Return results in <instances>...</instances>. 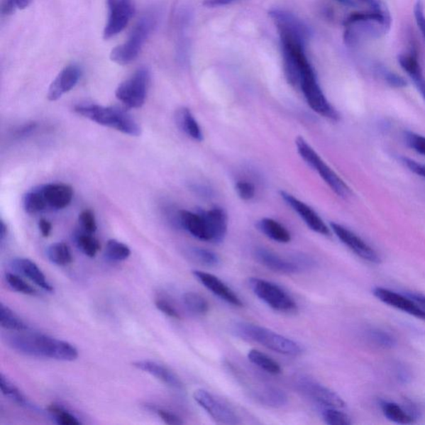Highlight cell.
I'll return each instance as SVG.
<instances>
[{
  "mask_svg": "<svg viewBox=\"0 0 425 425\" xmlns=\"http://www.w3.org/2000/svg\"><path fill=\"white\" fill-rule=\"evenodd\" d=\"M74 111L96 124L110 127L125 135L139 136L141 134L138 121L120 107L82 104L74 106Z\"/></svg>",
  "mask_w": 425,
  "mask_h": 425,
  "instance_id": "3",
  "label": "cell"
},
{
  "mask_svg": "<svg viewBox=\"0 0 425 425\" xmlns=\"http://www.w3.org/2000/svg\"><path fill=\"white\" fill-rule=\"evenodd\" d=\"M35 128H36V123H31V124L24 125L21 127V128H19L18 130H17L16 134L18 136H24L26 135L28 136V135L31 134L33 131L35 130Z\"/></svg>",
  "mask_w": 425,
  "mask_h": 425,
  "instance_id": "55",
  "label": "cell"
},
{
  "mask_svg": "<svg viewBox=\"0 0 425 425\" xmlns=\"http://www.w3.org/2000/svg\"><path fill=\"white\" fill-rule=\"evenodd\" d=\"M257 228L258 231L273 241L280 243H287L291 241L290 232L275 219L263 218L257 222Z\"/></svg>",
  "mask_w": 425,
  "mask_h": 425,
  "instance_id": "25",
  "label": "cell"
},
{
  "mask_svg": "<svg viewBox=\"0 0 425 425\" xmlns=\"http://www.w3.org/2000/svg\"><path fill=\"white\" fill-rule=\"evenodd\" d=\"M155 412L159 415V417L162 419L166 424L180 425L184 424L183 420L180 419L178 415L167 412V410L158 409L155 410Z\"/></svg>",
  "mask_w": 425,
  "mask_h": 425,
  "instance_id": "48",
  "label": "cell"
},
{
  "mask_svg": "<svg viewBox=\"0 0 425 425\" xmlns=\"http://www.w3.org/2000/svg\"><path fill=\"white\" fill-rule=\"evenodd\" d=\"M155 307H158L160 311H162L164 314L172 317V319H180V315L178 311L175 309V307L168 301L163 299L156 300Z\"/></svg>",
  "mask_w": 425,
  "mask_h": 425,
  "instance_id": "47",
  "label": "cell"
},
{
  "mask_svg": "<svg viewBox=\"0 0 425 425\" xmlns=\"http://www.w3.org/2000/svg\"><path fill=\"white\" fill-rule=\"evenodd\" d=\"M369 338L383 348H392L395 345V339L384 331L373 329L368 332Z\"/></svg>",
  "mask_w": 425,
  "mask_h": 425,
  "instance_id": "40",
  "label": "cell"
},
{
  "mask_svg": "<svg viewBox=\"0 0 425 425\" xmlns=\"http://www.w3.org/2000/svg\"><path fill=\"white\" fill-rule=\"evenodd\" d=\"M189 254L194 260L205 266L216 267L221 263L218 254L206 248H189Z\"/></svg>",
  "mask_w": 425,
  "mask_h": 425,
  "instance_id": "36",
  "label": "cell"
},
{
  "mask_svg": "<svg viewBox=\"0 0 425 425\" xmlns=\"http://www.w3.org/2000/svg\"><path fill=\"white\" fill-rule=\"evenodd\" d=\"M184 305L192 314L197 316H204L209 310V302L204 297L197 292H188L183 295Z\"/></svg>",
  "mask_w": 425,
  "mask_h": 425,
  "instance_id": "32",
  "label": "cell"
},
{
  "mask_svg": "<svg viewBox=\"0 0 425 425\" xmlns=\"http://www.w3.org/2000/svg\"><path fill=\"white\" fill-rule=\"evenodd\" d=\"M330 226L331 231L340 239L341 242H343L356 255L370 263H380V257L377 252L373 248H371L368 243H366L363 238L356 236L355 233L334 222L331 223Z\"/></svg>",
  "mask_w": 425,
  "mask_h": 425,
  "instance_id": "13",
  "label": "cell"
},
{
  "mask_svg": "<svg viewBox=\"0 0 425 425\" xmlns=\"http://www.w3.org/2000/svg\"><path fill=\"white\" fill-rule=\"evenodd\" d=\"M6 280L9 286L13 291L23 293V294L26 295L35 296L37 294L35 288L29 285L21 277L16 275V273H7Z\"/></svg>",
  "mask_w": 425,
  "mask_h": 425,
  "instance_id": "39",
  "label": "cell"
},
{
  "mask_svg": "<svg viewBox=\"0 0 425 425\" xmlns=\"http://www.w3.org/2000/svg\"><path fill=\"white\" fill-rule=\"evenodd\" d=\"M281 197L288 206L293 209L299 214V217L304 221L307 227L311 229L312 231L321 234V236H330V229L319 214H317L314 209H311L309 205L301 202L300 199L293 197L289 193L285 192H280Z\"/></svg>",
  "mask_w": 425,
  "mask_h": 425,
  "instance_id": "14",
  "label": "cell"
},
{
  "mask_svg": "<svg viewBox=\"0 0 425 425\" xmlns=\"http://www.w3.org/2000/svg\"><path fill=\"white\" fill-rule=\"evenodd\" d=\"M47 257L53 265L57 266L70 265L73 260L70 248L62 242L51 244L47 248Z\"/></svg>",
  "mask_w": 425,
  "mask_h": 425,
  "instance_id": "28",
  "label": "cell"
},
{
  "mask_svg": "<svg viewBox=\"0 0 425 425\" xmlns=\"http://www.w3.org/2000/svg\"><path fill=\"white\" fill-rule=\"evenodd\" d=\"M32 0H3L1 13L3 16H11L17 9H24L31 6Z\"/></svg>",
  "mask_w": 425,
  "mask_h": 425,
  "instance_id": "45",
  "label": "cell"
},
{
  "mask_svg": "<svg viewBox=\"0 0 425 425\" xmlns=\"http://www.w3.org/2000/svg\"><path fill=\"white\" fill-rule=\"evenodd\" d=\"M0 325L2 329L11 331H28V326L9 307L0 304Z\"/></svg>",
  "mask_w": 425,
  "mask_h": 425,
  "instance_id": "30",
  "label": "cell"
},
{
  "mask_svg": "<svg viewBox=\"0 0 425 425\" xmlns=\"http://www.w3.org/2000/svg\"><path fill=\"white\" fill-rule=\"evenodd\" d=\"M0 388L4 395L13 400L21 407L33 408L28 399L22 394L21 390L14 385L4 374L0 375Z\"/></svg>",
  "mask_w": 425,
  "mask_h": 425,
  "instance_id": "34",
  "label": "cell"
},
{
  "mask_svg": "<svg viewBox=\"0 0 425 425\" xmlns=\"http://www.w3.org/2000/svg\"><path fill=\"white\" fill-rule=\"evenodd\" d=\"M410 299H413L416 304L421 307V309L425 311V296L419 294V293H408Z\"/></svg>",
  "mask_w": 425,
  "mask_h": 425,
  "instance_id": "54",
  "label": "cell"
},
{
  "mask_svg": "<svg viewBox=\"0 0 425 425\" xmlns=\"http://www.w3.org/2000/svg\"><path fill=\"white\" fill-rule=\"evenodd\" d=\"M376 299L398 310L425 320V311L421 309L416 302L407 295L390 291L384 287H376L373 291Z\"/></svg>",
  "mask_w": 425,
  "mask_h": 425,
  "instance_id": "15",
  "label": "cell"
},
{
  "mask_svg": "<svg viewBox=\"0 0 425 425\" xmlns=\"http://www.w3.org/2000/svg\"><path fill=\"white\" fill-rule=\"evenodd\" d=\"M48 412H50L55 421L61 425H80L82 422L74 414L68 412L67 409L60 407V405L53 404L48 407Z\"/></svg>",
  "mask_w": 425,
  "mask_h": 425,
  "instance_id": "38",
  "label": "cell"
},
{
  "mask_svg": "<svg viewBox=\"0 0 425 425\" xmlns=\"http://www.w3.org/2000/svg\"><path fill=\"white\" fill-rule=\"evenodd\" d=\"M193 275L207 289L227 304L234 307H242L243 302L231 287L219 278L206 272L194 270Z\"/></svg>",
  "mask_w": 425,
  "mask_h": 425,
  "instance_id": "16",
  "label": "cell"
},
{
  "mask_svg": "<svg viewBox=\"0 0 425 425\" xmlns=\"http://www.w3.org/2000/svg\"><path fill=\"white\" fill-rule=\"evenodd\" d=\"M297 153L305 162L314 169L324 182L331 189L332 192L341 198H348L351 194V190L348 184L343 182L337 175L327 165L316 151L311 148L307 141L299 138L296 140Z\"/></svg>",
  "mask_w": 425,
  "mask_h": 425,
  "instance_id": "6",
  "label": "cell"
},
{
  "mask_svg": "<svg viewBox=\"0 0 425 425\" xmlns=\"http://www.w3.org/2000/svg\"><path fill=\"white\" fill-rule=\"evenodd\" d=\"M156 16L155 12H148L143 14L136 23L131 31L128 38L123 45L117 46L111 53V60L119 65H130L134 62L140 55L141 48L151 33L156 26Z\"/></svg>",
  "mask_w": 425,
  "mask_h": 425,
  "instance_id": "5",
  "label": "cell"
},
{
  "mask_svg": "<svg viewBox=\"0 0 425 425\" xmlns=\"http://www.w3.org/2000/svg\"><path fill=\"white\" fill-rule=\"evenodd\" d=\"M107 19L104 39L118 35L128 26L134 14L133 0H106Z\"/></svg>",
  "mask_w": 425,
  "mask_h": 425,
  "instance_id": "11",
  "label": "cell"
},
{
  "mask_svg": "<svg viewBox=\"0 0 425 425\" xmlns=\"http://www.w3.org/2000/svg\"><path fill=\"white\" fill-rule=\"evenodd\" d=\"M179 226L200 241L212 243L206 219L199 209L195 212L180 210Z\"/></svg>",
  "mask_w": 425,
  "mask_h": 425,
  "instance_id": "17",
  "label": "cell"
},
{
  "mask_svg": "<svg viewBox=\"0 0 425 425\" xmlns=\"http://www.w3.org/2000/svg\"><path fill=\"white\" fill-rule=\"evenodd\" d=\"M4 340L16 353L31 358L62 361H74L78 358V351L74 346L37 332L14 331Z\"/></svg>",
  "mask_w": 425,
  "mask_h": 425,
  "instance_id": "1",
  "label": "cell"
},
{
  "mask_svg": "<svg viewBox=\"0 0 425 425\" xmlns=\"http://www.w3.org/2000/svg\"><path fill=\"white\" fill-rule=\"evenodd\" d=\"M175 122L185 135L195 141H202V130L195 119L192 111L187 107H182L175 114Z\"/></svg>",
  "mask_w": 425,
  "mask_h": 425,
  "instance_id": "24",
  "label": "cell"
},
{
  "mask_svg": "<svg viewBox=\"0 0 425 425\" xmlns=\"http://www.w3.org/2000/svg\"><path fill=\"white\" fill-rule=\"evenodd\" d=\"M193 398L194 402L216 423L227 425H236L241 423L233 409L207 390L203 389L195 390Z\"/></svg>",
  "mask_w": 425,
  "mask_h": 425,
  "instance_id": "12",
  "label": "cell"
},
{
  "mask_svg": "<svg viewBox=\"0 0 425 425\" xmlns=\"http://www.w3.org/2000/svg\"><path fill=\"white\" fill-rule=\"evenodd\" d=\"M361 1L368 4L372 11H382V9H387L385 4L380 1V0H361Z\"/></svg>",
  "mask_w": 425,
  "mask_h": 425,
  "instance_id": "53",
  "label": "cell"
},
{
  "mask_svg": "<svg viewBox=\"0 0 425 425\" xmlns=\"http://www.w3.org/2000/svg\"><path fill=\"white\" fill-rule=\"evenodd\" d=\"M45 198L47 206L53 209H62L68 206L73 198V189L65 184H48L38 187Z\"/></svg>",
  "mask_w": 425,
  "mask_h": 425,
  "instance_id": "21",
  "label": "cell"
},
{
  "mask_svg": "<svg viewBox=\"0 0 425 425\" xmlns=\"http://www.w3.org/2000/svg\"><path fill=\"white\" fill-rule=\"evenodd\" d=\"M248 358L253 365L258 366L263 370L271 375H278L282 372V368L280 364L270 356L262 353V351L253 349L248 351Z\"/></svg>",
  "mask_w": 425,
  "mask_h": 425,
  "instance_id": "29",
  "label": "cell"
},
{
  "mask_svg": "<svg viewBox=\"0 0 425 425\" xmlns=\"http://www.w3.org/2000/svg\"><path fill=\"white\" fill-rule=\"evenodd\" d=\"M248 285L258 299L265 302L272 309L291 314L297 309L294 300L288 293L275 283L262 278H249Z\"/></svg>",
  "mask_w": 425,
  "mask_h": 425,
  "instance_id": "7",
  "label": "cell"
},
{
  "mask_svg": "<svg viewBox=\"0 0 425 425\" xmlns=\"http://www.w3.org/2000/svg\"><path fill=\"white\" fill-rule=\"evenodd\" d=\"M233 331L242 339L254 341L280 354L297 356L304 353V349L297 341L263 326L239 321L233 324Z\"/></svg>",
  "mask_w": 425,
  "mask_h": 425,
  "instance_id": "4",
  "label": "cell"
},
{
  "mask_svg": "<svg viewBox=\"0 0 425 425\" xmlns=\"http://www.w3.org/2000/svg\"><path fill=\"white\" fill-rule=\"evenodd\" d=\"M38 228L40 231L41 234L43 237L48 238L50 236L52 232V224L50 221H48L45 219H42L38 222Z\"/></svg>",
  "mask_w": 425,
  "mask_h": 425,
  "instance_id": "50",
  "label": "cell"
},
{
  "mask_svg": "<svg viewBox=\"0 0 425 425\" xmlns=\"http://www.w3.org/2000/svg\"><path fill=\"white\" fill-rule=\"evenodd\" d=\"M236 190L238 197L245 202H249L256 197L255 185L245 179L237 180Z\"/></svg>",
  "mask_w": 425,
  "mask_h": 425,
  "instance_id": "41",
  "label": "cell"
},
{
  "mask_svg": "<svg viewBox=\"0 0 425 425\" xmlns=\"http://www.w3.org/2000/svg\"><path fill=\"white\" fill-rule=\"evenodd\" d=\"M149 82L148 68L140 67L128 79L121 83L116 90V97L128 109H140L145 104Z\"/></svg>",
  "mask_w": 425,
  "mask_h": 425,
  "instance_id": "8",
  "label": "cell"
},
{
  "mask_svg": "<svg viewBox=\"0 0 425 425\" xmlns=\"http://www.w3.org/2000/svg\"><path fill=\"white\" fill-rule=\"evenodd\" d=\"M341 409L335 407H322L321 414L326 424L329 425H350L351 418L346 413L341 412Z\"/></svg>",
  "mask_w": 425,
  "mask_h": 425,
  "instance_id": "37",
  "label": "cell"
},
{
  "mask_svg": "<svg viewBox=\"0 0 425 425\" xmlns=\"http://www.w3.org/2000/svg\"><path fill=\"white\" fill-rule=\"evenodd\" d=\"M256 398L267 407L280 408L287 404V394L280 389L266 387L255 392Z\"/></svg>",
  "mask_w": 425,
  "mask_h": 425,
  "instance_id": "26",
  "label": "cell"
},
{
  "mask_svg": "<svg viewBox=\"0 0 425 425\" xmlns=\"http://www.w3.org/2000/svg\"><path fill=\"white\" fill-rule=\"evenodd\" d=\"M335 1L338 2L341 4H343L344 6L348 7H355L358 6L354 0H335Z\"/></svg>",
  "mask_w": 425,
  "mask_h": 425,
  "instance_id": "57",
  "label": "cell"
},
{
  "mask_svg": "<svg viewBox=\"0 0 425 425\" xmlns=\"http://www.w3.org/2000/svg\"><path fill=\"white\" fill-rule=\"evenodd\" d=\"M412 79L425 100V78L423 75V72L419 73L418 75L413 77Z\"/></svg>",
  "mask_w": 425,
  "mask_h": 425,
  "instance_id": "51",
  "label": "cell"
},
{
  "mask_svg": "<svg viewBox=\"0 0 425 425\" xmlns=\"http://www.w3.org/2000/svg\"><path fill=\"white\" fill-rule=\"evenodd\" d=\"M414 13L415 21L422 33V35L425 39V14L424 6L422 0H418L414 8Z\"/></svg>",
  "mask_w": 425,
  "mask_h": 425,
  "instance_id": "46",
  "label": "cell"
},
{
  "mask_svg": "<svg viewBox=\"0 0 425 425\" xmlns=\"http://www.w3.org/2000/svg\"><path fill=\"white\" fill-rule=\"evenodd\" d=\"M344 40L346 45L355 47L368 38H380L392 27V17L387 9L382 11L356 12L345 19Z\"/></svg>",
  "mask_w": 425,
  "mask_h": 425,
  "instance_id": "2",
  "label": "cell"
},
{
  "mask_svg": "<svg viewBox=\"0 0 425 425\" xmlns=\"http://www.w3.org/2000/svg\"><path fill=\"white\" fill-rule=\"evenodd\" d=\"M254 257L268 270L282 275H295L302 271L301 267L294 261L287 260L265 248H257L254 251Z\"/></svg>",
  "mask_w": 425,
  "mask_h": 425,
  "instance_id": "19",
  "label": "cell"
},
{
  "mask_svg": "<svg viewBox=\"0 0 425 425\" xmlns=\"http://www.w3.org/2000/svg\"><path fill=\"white\" fill-rule=\"evenodd\" d=\"M299 89L304 94L307 104L317 114L331 121L340 118L338 112L331 106L321 90L314 68L302 76Z\"/></svg>",
  "mask_w": 425,
  "mask_h": 425,
  "instance_id": "9",
  "label": "cell"
},
{
  "mask_svg": "<svg viewBox=\"0 0 425 425\" xmlns=\"http://www.w3.org/2000/svg\"><path fill=\"white\" fill-rule=\"evenodd\" d=\"M133 365L136 369L153 375L154 377L158 378L170 387L179 390L184 389L182 380L172 370L165 368L163 365L149 360H136Z\"/></svg>",
  "mask_w": 425,
  "mask_h": 425,
  "instance_id": "22",
  "label": "cell"
},
{
  "mask_svg": "<svg viewBox=\"0 0 425 425\" xmlns=\"http://www.w3.org/2000/svg\"><path fill=\"white\" fill-rule=\"evenodd\" d=\"M82 231L94 234L97 229L96 218L92 210L86 209L78 217Z\"/></svg>",
  "mask_w": 425,
  "mask_h": 425,
  "instance_id": "44",
  "label": "cell"
},
{
  "mask_svg": "<svg viewBox=\"0 0 425 425\" xmlns=\"http://www.w3.org/2000/svg\"><path fill=\"white\" fill-rule=\"evenodd\" d=\"M206 219L212 243H219L223 241L228 231L227 214L221 208L214 207L209 209H199Z\"/></svg>",
  "mask_w": 425,
  "mask_h": 425,
  "instance_id": "23",
  "label": "cell"
},
{
  "mask_svg": "<svg viewBox=\"0 0 425 425\" xmlns=\"http://www.w3.org/2000/svg\"><path fill=\"white\" fill-rule=\"evenodd\" d=\"M296 387L302 394L321 407L339 409L346 407V403L339 394L309 375H299L296 379Z\"/></svg>",
  "mask_w": 425,
  "mask_h": 425,
  "instance_id": "10",
  "label": "cell"
},
{
  "mask_svg": "<svg viewBox=\"0 0 425 425\" xmlns=\"http://www.w3.org/2000/svg\"><path fill=\"white\" fill-rule=\"evenodd\" d=\"M76 245L87 257L94 258L99 252L100 243L94 236V234L82 231L74 234Z\"/></svg>",
  "mask_w": 425,
  "mask_h": 425,
  "instance_id": "31",
  "label": "cell"
},
{
  "mask_svg": "<svg viewBox=\"0 0 425 425\" xmlns=\"http://www.w3.org/2000/svg\"><path fill=\"white\" fill-rule=\"evenodd\" d=\"M402 160L404 165H407V167L412 172L425 179V165L420 164L417 161L407 158H402Z\"/></svg>",
  "mask_w": 425,
  "mask_h": 425,
  "instance_id": "49",
  "label": "cell"
},
{
  "mask_svg": "<svg viewBox=\"0 0 425 425\" xmlns=\"http://www.w3.org/2000/svg\"><path fill=\"white\" fill-rule=\"evenodd\" d=\"M7 236V226L3 221L0 223V241L3 242Z\"/></svg>",
  "mask_w": 425,
  "mask_h": 425,
  "instance_id": "56",
  "label": "cell"
},
{
  "mask_svg": "<svg viewBox=\"0 0 425 425\" xmlns=\"http://www.w3.org/2000/svg\"><path fill=\"white\" fill-rule=\"evenodd\" d=\"M23 207L28 214H36L48 208L45 198L38 187L34 188L24 195Z\"/></svg>",
  "mask_w": 425,
  "mask_h": 425,
  "instance_id": "33",
  "label": "cell"
},
{
  "mask_svg": "<svg viewBox=\"0 0 425 425\" xmlns=\"http://www.w3.org/2000/svg\"><path fill=\"white\" fill-rule=\"evenodd\" d=\"M380 407L385 416L390 421L399 424H409L414 422L413 415L397 404L383 402H381Z\"/></svg>",
  "mask_w": 425,
  "mask_h": 425,
  "instance_id": "27",
  "label": "cell"
},
{
  "mask_svg": "<svg viewBox=\"0 0 425 425\" xmlns=\"http://www.w3.org/2000/svg\"><path fill=\"white\" fill-rule=\"evenodd\" d=\"M82 72L79 67L71 65L58 73L55 79L53 81L48 92V99L55 101L74 89L79 81Z\"/></svg>",
  "mask_w": 425,
  "mask_h": 425,
  "instance_id": "18",
  "label": "cell"
},
{
  "mask_svg": "<svg viewBox=\"0 0 425 425\" xmlns=\"http://www.w3.org/2000/svg\"><path fill=\"white\" fill-rule=\"evenodd\" d=\"M234 1L236 0H204L203 4L205 6L214 8L227 6Z\"/></svg>",
  "mask_w": 425,
  "mask_h": 425,
  "instance_id": "52",
  "label": "cell"
},
{
  "mask_svg": "<svg viewBox=\"0 0 425 425\" xmlns=\"http://www.w3.org/2000/svg\"><path fill=\"white\" fill-rule=\"evenodd\" d=\"M9 267L14 272L28 278L43 290L48 292L55 291L51 283L48 281L45 273L33 261L26 258H16L9 263Z\"/></svg>",
  "mask_w": 425,
  "mask_h": 425,
  "instance_id": "20",
  "label": "cell"
},
{
  "mask_svg": "<svg viewBox=\"0 0 425 425\" xmlns=\"http://www.w3.org/2000/svg\"><path fill=\"white\" fill-rule=\"evenodd\" d=\"M131 249L126 244L116 239H110L106 243L105 256L111 262L125 261L131 256Z\"/></svg>",
  "mask_w": 425,
  "mask_h": 425,
  "instance_id": "35",
  "label": "cell"
},
{
  "mask_svg": "<svg viewBox=\"0 0 425 425\" xmlns=\"http://www.w3.org/2000/svg\"><path fill=\"white\" fill-rule=\"evenodd\" d=\"M376 71L379 72V74L383 79L388 83L389 85L394 87H404L407 85V82L402 77L397 74L384 66L376 67Z\"/></svg>",
  "mask_w": 425,
  "mask_h": 425,
  "instance_id": "42",
  "label": "cell"
},
{
  "mask_svg": "<svg viewBox=\"0 0 425 425\" xmlns=\"http://www.w3.org/2000/svg\"><path fill=\"white\" fill-rule=\"evenodd\" d=\"M404 140L410 148L425 156V136L412 133V131H405Z\"/></svg>",
  "mask_w": 425,
  "mask_h": 425,
  "instance_id": "43",
  "label": "cell"
}]
</instances>
